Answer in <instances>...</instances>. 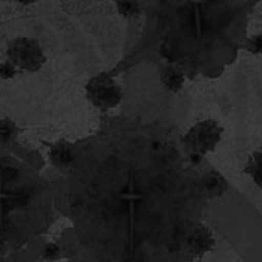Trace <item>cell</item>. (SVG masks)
Here are the masks:
<instances>
[{
	"label": "cell",
	"instance_id": "cell-1",
	"mask_svg": "<svg viewBox=\"0 0 262 262\" xmlns=\"http://www.w3.org/2000/svg\"><path fill=\"white\" fill-rule=\"evenodd\" d=\"M8 60L20 71L36 72L45 63V54L38 40L18 36L8 45Z\"/></svg>",
	"mask_w": 262,
	"mask_h": 262
},
{
	"label": "cell",
	"instance_id": "cell-2",
	"mask_svg": "<svg viewBox=\"0 0 262 262\" xmlns=\"http://www.w3.org/2000/svg\"><path fill=\"white\" fill-rule=\"evenodd\" d=\"M87 96L95 106L101 110H110L120 102L121 92L111 77L101 74L89 81Z\"/></svg>",
	"mask_w": 262,
	"mask_h": 262
},
{
	"label": "cell",
	"instance_id": "cell-3",
	"mask_svg": "<svg viewBox=\"0 0 262 262\" xmlns=\"http://www.w3.org/2000/svg\"><path fill=\"white\" fill-rule=\"evenodd\" d=\"M219 140H221V129L217 127V124L211 121H204L201 124H196L189 132L190 147L195 150L196 155L208 151L217 144Z\"/></svg>",
	"mask_w": 262,
	"mask_h": 262
},
{
	"label": "cell",
	"instance_id": "cell-4",
	"mask_svg": "<svg viewBox=\"0 0 262 262\" xmlns=\"http://www.w3.org/2000/svg\"><path fill=\"white\" fill-rule=\"evenodd\" d=\"M50 159H51L54 166L66 168V166H69L72 163V161H74L72 148L68 144H64V142L56 144V145H53V148L50 151Z\"/></svg>",
	"mask_w": 262,
	"mask_h": 262
},
{
	"label": "cell",
	"instance_id": "cell-5",
	"mask_svg": "<svg viewBox=\"0 0 262 262\" xmlns=\"http://www.w3.org/2000/svg\"><path fill=\"white\" fill-rule=\"evenodd\" d=\"M161 78L162 82H163V85H165L168 90H171V92L180 90L183 82H184L182 72L177 71V69H174V68H165V69H162Z\"/></svg>",
	"mask_w": 262,
	"mask_h": 262
},
{
	"label": "cell",
	"instance_id": "cell-6",
	"mask_svg": "<svg viewBox=\"0 0 262 262\" xmlns=\"http://www.w3.org/2000/svg\"><path fill=\"white\" fill-rule=\"evenodd\" d=\"M204 187L210 195H221L225 190V187H226V183L219 174L213 172V174H208L204 179Z\"/></svg>",
	"mask_w": 262,
	"mask_h": 262
},
{
	"label": "cell",
	"instance_id": "cell-7",
	"mask_svg": "<svg viewBox=\"0 0 262 262\" xmlns=\"http://www.w3.org/2000/svg\"><path fill=\"white\" fill-rule=\"evenodd\" d=\"M17 124L9 119H0V141H11L17 137Z\"/></svg>",
	"mask_w": 262,
	"mask_h": 262
},
{
	"label": "cell",
	"instance_id": "cell-8",
	"mask_svg": "<svg viewBox=\"0 0 262 262\" xmlns=\"http://www.w3.org/2000/svg\"><path fill=\"white\" fill-rule=\"evenodd\" d=\"M117 9L123 17H134L140 12L138 0H116Z\"/></svg>",
	"mask_w": 262,
	"mask_h": 262
},
{
	"label": "cell",
	"instance_id": "cell-9",
	"mask_svg": "<svg viewBox=\"0 0 262 262\" xmlns=\"http://www.w3.org/2000/svg\"><path fill=\"white\" fill-rule=\"evenodd\" d=\"M17 74H18V69L15 68L14 63H11L9 60L0 63V78L2 80H12L17 77Z\"/></svg>",
	"mask_w": 262,
	"mask_h": 262
},
{
	"label": "cell",
	"instance_id": "cell-10",
	"mask_svg": "<svg viewBox=\"0 0 262 262\" xmlns=\"http://www.w3.org/2000/svg\"><path fill=\"white\" fill-rule=\"evenodd\" d=\"M42 256H43V259H47V261H54V259H57V258L60 256V249H59V246L54 244V243H48V244L43 247V250H42Z\"/></svg>",
	"mask_w": 262,
	"mask_h": 262
},
{
	"label": "cell",
	"instance_id": "cell-11",
	"mask_svg": "<svg viewBox=\"0 0 262 262\" xmlns=\"http://www.w3.org/2000/svg\"><path fill=\"white\" fill-rule=\"evenodd\" d=\"M247 50L250 53H255V54H261L262 53V35L258 36H253L252 39L247 42Z\"/></svg>",
	"mask_w": 262,
	"mask_h": 262
},
{
	"label": "cell",
	"instance_id": "cell-12",
	"mask_svg": "<svg viewBox=\"0 0 262 262\" xmlns=\"http://www.w3.org/2000/svg\"><path fill=\"white\" fill-rule=\"evenodd\" d=\"M20 5H23V6H30V5H33V3H36L38 0H17Z\"/></svg>",
	"mask_w": 262,
	"mask_h": 262
}]
</instances>
